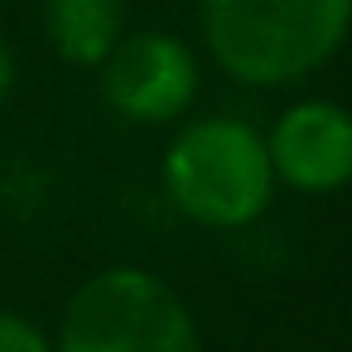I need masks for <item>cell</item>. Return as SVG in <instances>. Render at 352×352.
Instances as JSON below:
<instances>
[{
    "label": "cell",
    "instance_id": "obj_4",
    "mask_svg": "<svg viewBox=\"0 0 352 352\" xmlns=\"http://www.w3.org/2000/svg\"><path fill=\"white\" fill-rule=\"evenodd\" d=\"M198 54L164 30H126L102 63V97L131 126H169L198 97Z\"/></svg>",
    "mask_w": 352,
    "mask_h": 352
},
{
    "label": "cell",
    "instance_id": "obj_1",
    "mask_svg": "<svg viewBox=\"0 0 352 352\" xmlns=\"http://www.w3.org/2000/svg\"><path fill=\"white\" fill-rule=\"evenodd\" d=\"M208 58L246 87L314 78L352 34V0H203Z\"/></svg>",
    "mask_w": 352,
    "mask_h": 352
},
{
    "label": "cell",
    "instance_id": "obj_2",
    "mask_svg": "<svg viewBox=\"0 0 352 352\" xmlns=\"http://www.w3.org/2000/svg\"><path fill=\"white\" fill-rule=\"evenodd\" d=\"M169 203L212 232H241L275 203V169L265 155V131L241 116L188 121L160 164Z\"/></svg>",
    "mask_w": 352,
    "mask_h": 352
},
{
    "label": "cell",
    "instance_id": "obj_5",
    "mask_svg": "<svg viewBox=\"0 0 352 352\" xmlns=\"http://www.w3.org/2000/svg\"><path fill=\"white\" fill-rule=\"evenodd\" d=\"M275 184L304 198H328L352 184V107L333 97L289 102L265 131Z\"/></svg>",
    "mask_w": 352,
    "mask_h": 352
},
{
    "label": "cell",
    "instance_id": "obj_3",
    "mask_svg": "<svg viewBox=\"0 0 352 352\" xmlns=\"http://www.w3.org/2000/svg\"><path fill=\"white\" fill-rule=\"evenodd\" d=\"M54 352H203V328L155 270L107 265L73 289Z\"/></svg>",
    "mask_w": 352,
    "mask_h": 352
},
{
    "label": "cell",
    "instance_id": "obj_6",
    "mask_svg": "<svg viewBox=\"0 0 352 352\" xmlns=\"http://www.w3.org/2000/svg\"><path fill=\"white\" fill-rule=\"evenodd\" d=\"M44 34L63 63L102 68L111 58V49L126 39V10H121V0H49Z\"/></svg>",
    "mask_w": 352,
    "mask_h": 352
},
{
    "label": "cell",
    "instance_id": "obj_7",
    "mask_svg": "<svg viewBox=\"0 0 352 352\" xmlns=\"http://www.w3.org/2000/svg\"><path fill=\"white\" fill-rule=\"evenodd\" d=\"M0 352H54V338L20 309H0Z\"/></svg>",
    "mask_w": 352,
    "mask_h": 352
},
{
    "label": "cell",
    "instance_id": "obj_8",
    "mask_svg": "<svg viewBox=\"0 0 352 352\" xmlns=\"http://www.w3.org/2000/svg\"><path fill=\"white\" fill-rule=\"evenodd\" d=\"M10 92H15V44H10L6 30H0V102Z\"/></svg>",
    "mask_w": 352,
    "mask_h": 352
}]
</instances>
